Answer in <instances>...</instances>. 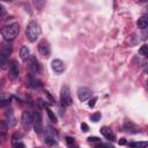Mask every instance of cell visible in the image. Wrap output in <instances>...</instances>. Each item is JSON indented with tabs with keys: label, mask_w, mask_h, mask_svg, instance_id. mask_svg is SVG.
Masks as SVG:
<instances>
[{
	"label": "cell",
	"mask_w": 148,
	"mask_h": 148,
	"mask_svg": "<svg viewBox=\"0 0 148 148\" xmlns=\"http://www.w3.org/2000/svg\"><path fill=\"white\" fill-rule=\"evenodd\" d=\"M6 119H7V125L9 126V127H13V126H15L16 125V118H15V116H14V112H13V110H7L6 111Z\"/></svg>",
	"instance_id": "15"
},
{
	"label": "cell",
	"mask_w": 148,
	"mask_h": 148,
	"mask_svg": "<svg viewBox=\"0 0 148 148\" xmlns=\"http://www.w3.org/2000/svg\"><path fill=\"white\" fill-rule=\"evenodd\" d=\"M88 141L90 142V143H92V145H96V146H101V140L97 138V136H89L88 138Z\"/></svg>",
	"instance_id": "23"
},
{
	"label": "cell",
	"mask_w": 148,
	"mask_h": 148,
	"mask_svg": "<svg viewBox=\"0 0 148 148\" xmlns=\"http://www.w3.org/2000/svg\"><path fill=\"white\" fill-rule=\"evenodd\" d=\"M91 90L88 89V88H80L77 90V97L81 102H86V101H89L91 98Z\"/></svg>",
	"instance_id": "10"
},
{
	"label": "cell",
	"mask_w": 148,
	"mask_h": 148,
	"mask_svg": "<svg viewBox=\"0 0 148 148\" xmlns=\"http://www.w3.org/2000/svg\"><path fill=\"white\" fill-rule=\"evenodd\" d=\"M66 142L68 143V146H71V145L74 143V139H73L72 136H67V138H66Z\"/></svg>",
	"instance_id": "30"
},
{
	"label": "cell",
	"mask_w": 148,
	"mask_h": 148,
	"mask_svg": "<svg viewBox=\"0 0 148 148\" xmlns=\"http://www.w3.org/2000/svg\"><path fill=\"white\" fill-rule=\"evenodd\" d=\"M21 124L24 131L29 132L30 128L32 127V113L30 111H24L21 118Z\"/></svg>",
	"instance_id": "7"
},
{
	"label": "cell",
	"mask_w": 148,
	"mask_h": 148,
	"mask_svg": "<svg viewBox=\"0 0 148 148\" xmlns=\"http://www.w3.org/2000/svg\"><path fill=\"white\" fill-rule=\"evenodd\" d=\"M99 132H101V134H102L105 139H108L109 141H114V140H116L114 133L112 132V130H111L110 127H108V126H103V127H101Z\"/></svg>",
	"instance_id": "12"
},
{
	"label": "cell",
	"mask_w": 148,
	"mask_h": 148,
	"mask_svg": "<svg viewBox=\"0 0 148 148\" xmlns=\"http://www.w3.org/2000/svg\"><path fill=\"white\" fill-rule=\"evenodd\" d=\"M21 138V134L18 133H15L13 136H12V145H13V148H25V145L20 140Z\"/></svg>",
	"instance_id": "14"
},
{
	"label": "cell",
	"mask_w": 148,
	"mask_h": 148,
	"mask_svg": "<svg viewBox=\"0 0 148 148\" xmlns=\"http://www.w3.org/2000/svg\"><path fill=\"white\" fill-rule=\"evenodd\" d=\"M29 86H30V87H34V88L42 87V82H40V80H37L36 77H30V80H29Z\"/></svg>",
	"instance_id": "19"
},
{
	"label": "cell",
	"mask_w": 148,
	"mask_h": 148,
	"mask_svg": "<svg viewBox=\"0 0 148 148\" xmlns=\"http://www.w3.org/2000/svg\"><path fill=\"white\" fill-rule=\"evenodd\" d=\"M28 68H29V72L31 74H34V75L35 74H39L42 72L40 64H39L38 59L35 56H32V57L29 58V60H28Z\"/></svg>",
	"instance_id": "6"
},
{
	"label": "cell",
	"mask_w": 148,
	"mask_h": 148,
	"mask_svg": "<svg viewBox=\"0 0 148 148\" xmlns=\"http://www.w3.org/2000/svg\"><path fill=\"white\" fill-rule=\"evenodd\" d=\"M32 127L36 133L43 132V119H42V114L39 111H35L32 113Z\"/></svg>",
	"instance_id": "5"
},
{
	"label": "cell",
	"mask_w": 148,
	"mask_h": 148,
	"mask_svg": "<svg viewBox=\"0 0 148 148\" xmlns=\"http://www.w3.org/2000/svg\"><path fill=\"white\" fill-rule=\"evenodd\" d=\"M118 143H119V145H125V143H126V140H125L124 138H121V139L118 141Z\"/></svg>",
	"instance_id": "32"
},
{
	"label": "cell",
	"mask_w": 148,
	"mask_h": 148,
	"mask_svg": "<svg viewBox=\"0 0 148 148\" xmlns=\"http://www.w3.org/2000/svg\"><path fill=\"white\" fill-rule=\"evenodd\" d=\"M38 52L43 56V57H50V53H51V47H50V44L49 42H46L45 39L39 42L38 44Z\"/></svg>",
	"instance_id": "9"
},
{
	"label": "cell",
	"mask_w": 148,
	"mask_h": 148,
	"mask_svg": "<svg viewBox=\"0 0 148 148\" xmlns=\"http://www.w3.org/2000/svg\"><path fill=\"white\" fill-rule=\"evenodd\" d=\"M123 128H124L126 132H128V133H139V132H140L139 126H136L135 124H133V123H131V121H128V120L125 121Z\"/></svg>",
	"instance_id": "13"
},
{
	"label": "cell",
	"mask_w": 148,
	"mask_h": 148,
	"mask_svg": "<svg viewBox=\"0 0 148 148\" xmlns=\"http://www.w3.org/2000/svg\"><path fill=\"white\" fill-rule=\"evenodd\" d=\"M139 53H141L142 56H145V57H146V56L148 54V46H147L146 44H143V45L140 47V50H139Z\"/></svg>",
	"instance_id": "24"
},
{
	"label": "cell",
	"mask_w": 148,
	"mask_h": 148,
	"mask_svg": "<svg viewBox=\"0 0 148 148\" xmlns=\"http://www.w3.org/2000/svg\"><path fill=\"white\" fill-rule=\"evenodd\" d=\"M96 102H97V97H92V98H90V99H89L88 105H89L90 108H94V106H95V104H96Z\"/></svg>",
	"instance_id": "26"
},
{
	"label": "cell",
	"mask_w": 148,
	"mask_h": 148,
	"mask_svg": "<svg viewBox=\"0 0 148 148\" xmlns=\"http://www.w3.org/2000/svg\"><path fill=\"white\" fill-rule=\"evenodd\" d=\"M138 27L140 28V29H146L147 28V25H148V18L146 17V16H141L139 20H138Z\"/></svg>",
	"instance_id": "17"
},
{
	"label": "cell",
	"mask_w": 148,
	"mask_h": 148,
	"mask_svg": "<svg viewBox=\"0 0 148 148\" xmlns=\"http://www.w3.org/2000/svg\"><path fill=\"white\" fill-rule=\"evenodd\" d=\"M148 145L147 141H139V142H130L128 146L131 148H146Z\"/></svg>",
	"instance_id": "18"
},
{
	"label": "cell",
	"mask_w": 148,
	"mask_h": 148,
	"mask_svg": "<svg viewBox=\"0 0 148 148\" xmlns=\"http://www.w3.org/2000/svg\"><path fill=\"white\" fill-rule=\"evenodd\" d=\"M60 102L64 106H69L73 104V99L71 96V90L67 86H64L60 90Z\"/></svg>",
	"instance_id": "4"
},
{
	"label": "cell",
	"mask_w": 148,
	"mask_h": 148,
	"mask_svg": "<svg viewBox=\"0 0 148 148\" xmlns=\"http://www.w3.org/2000/svg\"><path fill=\"white\" fill-rule=\"evenodd\" d=\"M10 103L9 99H0V106H3V105H8Z\"/></svg>",
	"instance_id": "29"
},
{
	"label": "cell",
	"mask_w": 148,
	"mask_h": 148,
	"mask_svg": "<svg viewBox=\"0 0 148 148\" xmlns=\"http://www.w3.org/2000/svg\"><path fill=\"white\" fill-rule=\"evenodd\" d=\"M5 15H6V9H5V7L0 3V18H2Z\"/></svg>",
	"instance_id": "27"
},
{
	"label": "cell",
	"mask_w": 148,
	"mask_h": 148,
	"mask_svg": "<svg viewBox=\"0 0 148 148\" xmlns=\"http://www.w3.org/2000/svg\"><path fill=\"white\" fill-rule=\"evenodd\" d=\"M81 130H82L83 132H88V131H89V126H88L86 123H82V124H81Z\"/></svg>",
	"instance_id": "28"
},
{
	"label": "cell",
	"mask_w": 148,
	"mask_h": 148,
	"mask_svg": "<svg viewBox=\"0 0 148 148\" xmlns=\"http://www.w3.org/2000/svg\"><path fill=\"white\" fill-rule=\"evenodd\" d=\"M25 35L27 38L30 42H36L37 38L40 35V27L36 21H31L29 22V24L27 25V30H25Z\"/></svg>",
	"instance_id": "2"
},
{
	"label": "cell",
	"mask_w": 148,
	"mask_h": 148,
	"mask_svg": "<svg viewBox=\"0 0 148 148\" xmlns=\"http://www.w3.org/2000/svg\"><path fill=\"white\" fill-rule=\"evenodd\" d=\"M10 53H12V46L8 44H3L1 50H0V66L2 68H5L8 65Z\"/></svg>",
	"instance_id": "3"
},
{
	"label": "cell",
	"mask_w": 148,
	"mask_h": 148,
	"mask_svg": "<svg viewBox=\"0 0 148 148\" xmlns=\"http://www.w3.org/2000/svg\"><path fill=\"white\" fill-rule=\"evenodd\" d=\"M18 74H20V65H18L17 60H13V61L9 64V68H8L9 79L15 80V79H17Z\"/></svg>",
	"instance_id": "8"
},
{
	"label": "cell",
	"mask_w": 148,
	"mask_h": 148,
	"mask_svg": "<svg viewBox=\"0 0 148 148\" xmlns=\"http://www.w3.org/2000/svg\"><path fill=\"white\" fill-rule=\"evenodd\" d=\"M90 119H91V121L97 123V121L101 119V113H99V112H96V113L91 114V116H90Z\"/></svg>",
	"instance_id": "25"
},
{
	"label": "cell",
	"mask_w": 148,
	"mask_h": 148,
	"mask_svg": "<svg viewBox=\"0 0 148 148\" xmlns=\"http://www.w3.org/2000/svg\"><path fill=\"white\" fill-rule=\"evenodd\" d=\"M51 67H52V69H53L56 73H58V74H60V73H62V72L65 71V64H64V61L60 60V59H53L52 62H51Z\"/></svg>",
	"instance_id": "11"
},
{
	"label": "cell",
	"mask_w": 148,
	"mask_h": 148,
	"mask_svg": "<svg viewBox=\"0 0 148 148\" xmlns=\"http://www.w3.org/2000/svg\"><path fill=\"white\" fill-rule=\"evenodd\" d=\"M56 141H57V138H56V136H53V135H51V134H46V135H45V142H46L47 145L52 146V145L56 143Z\"/></svg>",
	"instance_id": "21"
},
{
	"label": "cell",
	"mask_w": 148,
	"mask_h": 148,
	"mask_svg": "<svg viewBox=\"0 0 148 148\" xmlns=\"http://www.w3.org/2000/svg\"><path fill=\"white\" fill-rule=\"evenodd\" d=\"M20 31V25L18 23H12L9 25H6L1 29V34L6 40H13L16 38Z\"/></svg>",
	"instance_id": "1"
},
{
	"label": "cell",
	"mask_w": 148,
	"mask_h": 148,
	"mask_svg": "<svg viewBox=\"0 0 148 148\" xmlns=\"http://www.w3.org/2000/svg\"><path fill=\"white\" fill-rule=\"evenodd\" d=\"M20 57L23 61H27L30 57V51H29V47L27 45H22L21 49H20Z\"/></svg>",
	"instance_id": "16"
},
{
	"label": "cell",
	"mask_w": 148,
	"mask_h": 148,
	"mask_svg": "<svg viewBox=\"0 0 148 148\" xmlns=\"http://www.w3.org/2000/svg\"><path fill=\"white\" fill-rule=\"evenodd\" d=\"M8 130V125L5 120H0V134H6Z\"/></svg>",
	"instance_id": "22"
},
{
	"label": "cell",
	"mask_w": 148,
	"mask_h": 148,
	"mask_svg": "<svg viewBox=\"0 0 148 148\" xmlns=\"http://www.w3.org/2000/svg\"><path fill=\"white\" fill-rule=\"evenodd\" d=\"M101 148H113V146L106 145V143H101Z\"/></svg>",
	"instance_id": "31"
},
{
	"label": "cell",
	"mask_w": 148,
	"mask_h": 148,
	"mask_svg": "<svg viewBox=\"0 0 148 148\" xmlns=\"http://www.w3.org/2000/svg\"><path fill=\"white\" fill-rule=\"evenodd\" d=\"M69 148H80V147H79V146H74V145H71Z\"/></svg>",
	"instance_id": "33"
},
{
	"label": "cell",
	"mask_w": 148,
	"mask_h": 148,
	"mask_svg": "<svg viewBox=\"0 0 148 148\" xmlns=\"http://www.w3.org/2000/svg\"><path fill=\"white\" fill-rule=\"evenodd\" d=\"M45 110H46L47 116H49V118L51 119V121H52V123H57V117H56V114L53 113V111H52L49 106H46V105H45Z\"/></svg>",
	"instance_id": "20"
}]
</instances>
